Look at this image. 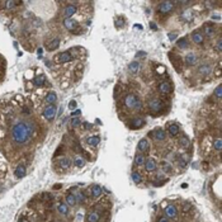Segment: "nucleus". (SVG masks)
Masks as SVG:
<instances>
[{"instance_id": "obj_4", "label": "nucleus", "mask_w": 222, "mask_h": 222, "mask_svg": "<svg viewBox=\"0 0 222 222\" xmlns=\"http://www.w3.org/2000/svg\"><path fill=\"white\" fill-rule=\"evenodd\" d=\"M56 113H57V108L55 104H50L45 108L43 111V117L47 119V121H52L55 117H56Z\"/></svg>"}, {"instance_id": "obj_12", "label": "nucleus", "mask_w": 222, "mask_h": 222, "mask_svg": "<svg viewBox=\"0 0 222 222\" xmlns=\"http://www.w3.org/2000/svg\"><path fill=\"white\" fill-rule=\"evenodd\" d=\"M212 70H213V67L211 66L209 63H203V65H200V66L198 67V72H199L202 76H207V75H209V74L212 72Z\"/></svg>"}, {"instance_id": "obj_2", "label": "nucleus", "mask_w": 222, "mask_h": 222, "mask_svg": "<svg viewBox=\"0 0 222 222\" xmlns=\"http://www.w3.org/2000/svg\"><path fill=\"white\" fill-rule=\"evenodd\" d=\"M124 105L128 109H136V111H140L142 108V103H141L140 98H137L135 94H127L126 95Z\"/></svg>"}, {"instance_id": "obj_32", "label": "nucleus", "mask_w": 222, "mask_h": 222, "mask_svg": "<svg viewBox=\"0 0 222 222\" xmlns=\"http://www.w3.org/2000/svg\"><path fill=\"white\" fill-rule=\"evenodd\" d=\"M176 45H178V47H179V48H183V50H185V48H188V47H189L188 39H187L185 37H184V38H180V39H178Z\"/></svg>"}, {"instance_id": "obj_55", "label": "nucleus", "mask_w": 222, "mask_h": 222, "mask_svg": "<svg viewBox=\"0 0 222 222\" xmlns=\"http://www.w3.org/2000/svg\"><path fill=\"white\" fill-rule=\"evenodd\" d=\"M19 222H28V221H27V220H24V218H20V220H19Z\"/></svg>"}, {"instance_id": "obj_46", "label": "nucleus", "mask_w": 222, "mask_h": 222, "mask_svg": "<svg viewBox=\"0 0 222 222\" xmlns=\"http://www.w3.org/2000/svg\"><path fill=\"white\" fill-rule=\"evenodd\" d=\"M192 208V204H189V203H187V204H184V207L182 208L183 209V212H188V211Z\"/></svg>"}, {"instance_id": "obj_40", "label": "nucleus", "mask_w": 222, "mask_h": 222, "mask_svg": "<svg viewBox=\"0 0 222 222\" xmlns=\"http://www.w3.org/2000/svg\"><path fill=\"white\" fill-rule=\"evenodd\" d=\"M80 124H81V121H80L79 118H74V119H71V122H70V126L72 127V128H75V127L80 126Z\"/></svg>"}, {"instance_id": "obj_31", "label": "nucleus", "mask_w": 222, "mask_h": 222, "mask_svg": "<svg viewBox=\"0 0 222 222\" xmlns=\"http://www.w3.org/2000/svg\"><path fill=\"white\" fill-rule=\"evenodd\" d=\"M145 161H146V159H145V156L142 154H136L135 155V164L136 165H143Z\"/></svg>"}, {"instance_id": "obj_36", "label": "nucleus", "mask_w": 222, "mask_h": 222, "mask_svg": "<svg viewBox=\"0 0 222 222\" xmlns=\"http://www.w3.org/2000/svg\"><path fill=\"white\" fill-rule=\"evenodd\" d=\"M74 163H75V165L78 168H83L84 165H85V159L81 157V156H76L75 160H74Z\"/></svg>"}, {"instance_id": "obj_15", "label": "nucleus", "mask_w": 222, "mask_h": 222, "mask_svg": "<svg viewBox=\"0 0 222 222\" xmlns=\"http://www.w3.org/2000/svg\"><path fill=\"white\" fill-rule=\"evenodd\" d=\"M168 133L170 135V136H178L179 132H180V128H179V126L176 123H170V124H168V128H166Z\"/></svg>"}, {"instance_id": "obj_9", "label": "nucleus", "mask_w": 222, "mask_h": 222, "mask_svg": "<svg viewBox=\"0 0 222 222\" xmlns=\"http://www.w3.org/2000/svg\"><path fill=\"white\" fill-rule=\"evenodd\" d=\"M145 119L143 118H141V117H136V118H132L131 119V122L128 123V127L130 128H132V130H139V128H141V127H143L145 126Z\"/></svg>"}, {"instance_id": "obj_42", "label": "nucleus", "mask_w": 222, "mask_h": 222, "mask_svg": "<svg viewBox=\"0 0 222 222\" xmlns=\"http://www.w3.org/2000/svg\"><path fill=\"white\" fill-rule=\"evenodd\" d=\"M179 141H180V145H182L183 147H187V146H189V143H190L187 137H182V139L179 140Z\"/></svg>"}, {"instance_id": "obj_45", "label": "nucleus", "mask_w": 222, "mask_h": 222, "mask_svg": "<svg viewBox=\"0 0 222 222\" xmlns=\"http://www.w3.org/2000/svg\"><path fill=\"white\" fill-rule=\"evenodd\" d=\"M168 37L170 38V41H175V39L178 38V34H176V33H169Z\"/></svg>"}, {"instance_id": "obj_27", "label": "nucleus", "mask_w": 222, "mask_h": 222, "mask_svg": "<svg viewBox=\"0 0 222 222\" xmlns=\"http://www.w3.org/2000/svg\"><path fill=\"white\" fill-rule=\"evenodd\" d=\"M131 179H132V182H133L135 184H140V183L142 182L141 174H140L139 172H136V170H133V172L131 173Z\"/></svg>"}, {"instance_id": "obj_44", "label": "nucleus", "mask_w": 222, "mask_h": 222, "mask_svg": "<svg viewBox=\"0 0 222 222\" xmlns=\"http://www.w3.org/2000/svg\"><path fill=\"white\" fill-rule=\"evenodd\" d=\"M76 105H78V103H76L75 100H71V102L69 103V108H70V109H74V111H75V109H76Z\"/></svg>"}, {"instance_id": "obj_7", "label": "nucleus", "mask_w": 222, "mask_h": 222, "mask_svg": "<svg viewBox=\"0 0 222 222\" xmlns=\"http://www.w3.org/2000/svg\"><path fill=\"white\" fill-rule=\"evenodd\" d=\"M55 60H56L57 62H61V63H66V62L72 61V60H74V56L71 55V52L65 51V52H61V54H59V55L55 57Z\"/></svg>"}, {"instance_id": "obj_16", "label": "nucleus", "mask_w": 222, "mask_h": 222, "mask_svg": "<svg viewBox=\"0 0 222 222\" xmlns=\"http://www.w3.org/2000/svg\"><path fill=\"white\" fill-rule=\"evenodd\" d=\"M184 61H185V63L188 66H193V65H196V63L198 62V57H197L196 54H192V52H190V54H188L185 56Z\"/></svg>"}, {"instance_id": "obj_11", "label": "nucleus", "mask_w": 222, "mask_h": 222, "mask_svg": "<svg viewBox=\"0 0 222 222\" xmlns=\"http://www.w3.org/2000/svg\"><path fill=\"white\" fill-rule=\"evenodd\" d=\"M157 89H159V91L163 93V94H169V93H172V90H173V85L169 81H163V83L159 84Z\"/></svg>"}, {"instance_id": "obj_35", "label": "nucleus", "mask_w": 222, "mask_h": 222, "mask_svg": "<svg viewBox=\"0 0 222 222\" xmlns=\"http://www.w3.org/2000/svg\"><path fill=\"white\" fill-rule=\"evenodd\" d=\"M33 83H34V85H37V87H43L45 83H46V79H45L43 75H41V76H37V78L33 80Z\"/></svg>"}, {"instance_id": "obj_50", "label": "nucleus", "mask_w": 222, "mask_h": 222, "mask_svg": "<svg viewBox=\"0 0 222 222\" xmlns=\"http://www.w3.org/2000/svg\"><path fill=\"white\" fill-rule=\"evenodd\" d=\"M212 19H215V20H217V22H220L221 17H220V15H212Z\"/></svg>"}, {"instance_id": "obj_26", "label": "nucleus", "mask_w": 222, "mask_h": 222, "mask_svg": "<svg viewBox=\"0 0 222 222\" xmlns=\"http://www.w3.org/2000/svg\"><path fill=\"white\" fill-rule=\"evenodd\" d=\"M26 173H27L26 166H24V165H18L14 174H15V176H17L18 179H20V178H23V176L26 175Z\"/></svg>"}, {"instance_id": "obj_22", "label": "nucleus", "mask_w": 222, "mask_h": 222, "mask_svg": "<svg viewBox=\"0 0 222 222\" xmlns=\"http://www.w3.org/2000/svg\"><path fill=\"white\" fill-rule=\"evenodd\" d=\"M149 147H150V145H149L147 139H141L139 141V145H137V150L139 151H147L149 150Z\"/></svg>"}, {"instance_id": "obj_39", "label": "nucleus", "mask_w": 222, "mask_h": 222, "mask_svg": "<svg viewBox=\"0 0 222 222\" xmlns=\"http://www.w3.org/2000/svg\"><path fill=\"white\" fill-rule=\"evenodd\" d=\"M161 166H163V169L166 172V173H170L172 170H173V168H172V165L169 164V163H166V161H161Z\"/></svg>"}, {"instance_id": "obj_3", "label": "nucleus", "mask_w": 222, "mask_h": 222, "mask_svg": "<svg viewBox=\"0 0 222 222\" xmlns=\"http://www.w3.org/2000/svg\"><path fill=\"white\" fill-rule=\"evenodd\" d=\"M147 104H149V109L151 111V113H159L163 109V102L159 98H151Z\"/></svg>"}, {"instance_id": "obj_43", "label": "nucleus", "mask_w": 222, "mask_h": 222, "mask_svg": "<svg viewBox=\"0 0 222 222\" xmlns=\"http://www.w3.org/2000/svg\"><path fill=\"white\" fill-rule=\"evenodd\" d=\"M216 48H217V52H221V51H222V41H221V38H218V39H217Z\"/></svg>"}, {"instance_id": "obj_54", "label": "nucleus", "mask_w": 222, "mask_h": 222, "mask_svg": "<svg viewBox=\"0 0 222 222\" xmlns=\"http://www.w3.org/2000/svg\"><path fill=\"white\" fill-rule=\"evenodd\" d=\"M135 27H136V28H140V29H143V27L140 26V24H135Z\"/></svg>"}, {"instance_id": "obj_5", "label": "nucleus", "mask_w": 222, "mask_h": 222, "mask_svg": "<svg viewBox=\"0 0 222 222\" xmlns=\"http://www.w3.org/2000/svg\"><path fill=\"white\" fill-rule=\"evenodd\" d=\"M174 5H175V3H173V2H163L159 4L157 12L160 14H168L174 9Z\"/></svg>"}, {"instance_id": "obj_14", "label": "nucleus", "mask_w": 222, "mask_h": 222, "mask_svg": "<svg viewBox=\"0 0 222 222\" xmlns=\"http://www.w3.org/2000/svg\"><path fill=\"white\" fill-rule=\"evenodd\" d=\"M57 165L61 169H63V170H67V169L71 166V160L69 157H60L57 160Z\"/></svg>"}, {"instance_id": "obj_34", "label": "nucleus", "mask_w": 222, "mask_h": 222, "mask_svg": "<svg viewBox=\"0 0 222 222\" xmlns=\"http://www.w3.org/2000/svg\"><path fill=\"white\" fill-rule=\"evenodd\" d=\"M75 196V198H76V202L78 203H83V202H85L87 200V197H85V194H84L81 190H78L76 192V194H74Z\"/></svg>"}, {"instance_id": "obj_20", "label": "nucleus", "mask_w": 222, "mask_h": 222, "mask_svg": "<svg viewBox=\"0 0 222 222\" xmlns=\"http://www.w3.org/2000/svg\"><path fill=\"white\" fill-rule=\"evenodd\" d=\"M99 220H100V215L97 211H90L87 215V222H99Z\"/></svg>"}, {"instance_id": "obj_29", "label": "nucleus", "mask_w": 222, "mask_h": 222, "mask_svg": "<svg viewBox=\"0 0 222 222\" xmlns=\"http://www.w3.org/2000/svg\"><path fill=\"white\" fill-rule=\"evenodd\" d=\"M128 70H130L132 74L139 72V70H140V62H139V61H132L130 65H128Z\"/></svg>"}, {"instance_id": "obj_6", "label": "nucleus", "mask_w": 222, "mask_h": 222, "mask_svg": "<svg viewBox=\"0 0 222 222\" xmlns=\"http://www.w3.org/2000/svg\"><path fill=\"white\" fill-rule=\"evenodd\" d=\"M149 137H152V139L155 141H159V142H161L166 139V131L163 130V128H156L154 132H150L149 133Z\"/></svg>"}, {"instance_id": "obj_37", "label": "nucleus", "mask_w": 222, "mask_h": 222, "mask_svg": "<svg viewBox=\"0 0 222 222\" xmlns=\"http://www.w3.org/2000/svg\"><path fill=\"white\" fill-rule=\"evenodd\" d=\"M213 149L216 150V151H221V149H222V141H221V139H216L215 141H213Z\"/></svg>"}, {"instance_id": "obj_52", "label": "nucleus", "mask_w": 222, "mask_h": 222, "mask_svg": "<svg viewBox=\"0 0 222 222\" xmlns=\"http://www.w3.org/2000/svg\"><path fill=\"white\" fill-rule=\"evenodd\" d=\"M136 56H137V57H139V56H146V52H137Z\"/></svg>"}, {"instance_id": "obj_53", "label": "nucleus", "mask_w": 222, "mask_h": 222, "mask_svg": "<svg viewBox=\"0 0 222 222\" xmlns=\"http://www.w3.org/2000/svg\"><path fill=\"white\" fill-rule=\"evenodd\" d=\"M37 54H38V55H42V54H43V48H38V50H37Z\"/></svg>"}, {"instance_id": "obj_28", "label": "nucleus", "mask_w": 222, "mask_h": 222, "mask_svg": "<svg viewBox=\"0 0 222 222\" xmlns=\"http://www.w3.org/2000/svg\"><path fill=\"white\" fill-rule=\"evenodd\" d=\"M65 200H66V204H67V206H71V207H74V206H76V204H78L75 196H74V194H71V193H69V194L66 196Z\"/></svg>"}, {"instance_id": "obj_18", "label": "nucleus", "mask_w": 222, "mask_h": 222, "mask_svg": "<svg viewBox=\"0 0 222 222\" xmlns=\"http://www.w3.org/2000/svg\"><path fill=\"white\" fill-rule=\"evenodd\" d=\"M165 215H166V217H169V218H175V217L178 216V211H176L175 206H173V204L168 206V207L165 208Z\"/></svg>"}, {"instance_id": "obj_47", "label": "nucleus", "mask_w": 222, "mask_h": 222, "mask_svg": "<svg viewBox=\"0 0 222 222\" xmlns=\"http://www.w3.org/2000/svg\"><path fill=\"white\" fill-rule=\"evenodd\" d=\"M79 114H81V111H79V109H75L72 113H71V117H76V115H79Z\"/></svg>"}, {"instance_id": "obj_19", "label": "nucleus", "mask_w": 222, "mask_h": 222, "mask_svg": "<svg viewBox=\"0 0 222 222\" xmlns=\"http://www.w3.org/2000/svg\"><path fill=\"white\" fill-rule=\"evenodd\" d=\"M76 12H78V8L74 5V4H70V5H67V6L65 8V10H63V14H65L66 18H71Z\"/></svg>"}, {"instance_id": "obj_30", "label": "nucleus", "mask_w": 222, "mask_h": 222, "mask_svg": "<svg viewBox=\"0 0 222 222\" xmlns=\"http://www.w3.org/2000/svg\"><path fill=\"white\" fill-rule=\"evenodd\" d=\"M100 142V137L99 136H90L88 137V143L90 146H98Z\"/></svg>"}, {"instance_id": "obj_33", "label": "nucleus", "mask_w": 222, "mask_h": 222, "mask_svg": "<svg viewBox=\"0 0 222 222\" xmlns=\"http://www.w3.org/2000/svg\"><path fill=\"white\" fill-rule=\"evenodd\" d=\"M83 72H84V65L79 63V65L75 67V71H74V74H75V78H76V79H80V78L83 76Z\"/></svg>"}, {"instance_id": "obj_41", "label": "nucleus", "mask_w": 222, "mask_h": 222, "mask_svg": "<svg viewBox=\"0 0 222 222\" xmlns=\"http://www.w3.org/2000/svg\"><path fill=\"white\" fill-rule=\"evenodd\" d=\"M215 95L218 98V99H221L222 98V90H221V85H218L216 89H215Z\"/></svg>"}, {"instance_id": "obj_10", "label": "nucleus", "mask_w": 222, "mask_h": 222, "mask_svg": "<svg viewBox=\"0 0 222 222\" xmlns=\"http://www.w3.org/2000/svg\"><path fill=\"white\" fill-rule=\"evenodd\" d=\"M190 38H192V41L194 42L196 45H202V43H203V41H204V36L202 34V32H199V30L192 32V34H190Z\"/></svg>"}, {"instance_id": "obj_56", "label": "nucleus", "mask_w": 222, "mask_h": 222, "mask_svg": "<svg viewBox=\"0 0 222 222\" xmlns=\"http://www.w3.org/2000/svg\"><path fill=\"white\" fill-rule=\"evenodd\" d=\"M59 188H61V185H60V184H56V185H55V189H59Z\"/></svg>"}, {"instance_id": "obj_24", "label": "nucleus", "mask_w": 222, "mask_h": 222, "mask_svg": "<svg viewBox=\"0 0 222 222\" xmlns=\"http://www.w3.org/2000/svg\"><path fill=\"white\" fill-rule=\"evenodd\" d=\"M57 211H59V213L62 215V216H67L69 215V206L66 203H63V202H60L57 204Z\"/></svg>"}, {"instance_id": "obj_23", "label": "nucleus", "mask_w": 222, "mask_h": 222, "mask_svg": "<svg viewBox=\"0 0 222 222\" xmlns=\"http://www.w3.org/2000/svg\"><path fill=\"white\" fill-rule=\"evenodd\" d=\"M47 50L48 51H54L56 48H59L60 46V38H54V39H51L50 42H47Z\"/></svg>"}, {"instance_id": "obj_48", "label": "nucleus", "mask_w": 222, "mask_h": 222, "mask_svg": "<svg viewBox=\"0 0 222 222\" xmlns=\"http://www.w3.org/2000/svg\"><path fill=\"white\" fill-rule=\"evenodd\" d=\"M91 123H83V128L84 130H89V128H91Z\"/></svg>"}, {"instance_id": "obj_38", "label": "nucleus", "mask_w": 222, "mask_h": 222, "mask_svg": "<svg viewBox=\"0 0 222 222\" xmlns=\"http://www.w3.org/2000/svg\"><path fill=\"white\" fill-rule=\"evenodd\" d=\"M18 4H20V3L13 2V0H9V2H5V8H6V9H14Z\"/></svg>"}, {"instance_id": "obj_49", "label": "nucleus", "mask_w": 222, "mask_h": 222, "mask_svg": "<svg viewBox=\"0 0 222 222\" xmlns=\"http://www.w3.org/2000/svg\"><path fill=\"white\" fill-rule=\"evenodd\" d=\"M157 222H169V220H168L166 217H160Z\"/></svg>"}, {"instance_id": "obj_17", "label": "nucleus", "mask_w": 222, "mask_h": 222, "mask_svg": "<svg viewBox=\"0 0 222 222\" xmlns=\"http://www.w3.org/2000/svg\"><path fill=\"white\" fill-rule=\"evenodd\" d=\"M202 34H203V36H207V37H209V38H212V37L216 34V29H215L213 26L206 24V26L203 27V33H202Z\"/></svg>"}, {"instance_id": "obj_25", "label": "nucleus", "mask_w": 222, "mask_h": 222, "mask_svg": "<svg viewBox=\"0 0 222 222\" xmlns=\"http://www.w3.org/2000/svg\"><path fill=\"white\" fill-rule=\"evenodd\" d=\"M45 100L48 103V105H50V104H55V103L57 102V95H56V93H55V91L48 93V94L46 95Z\"/></svg>"}, {"instance_id": "obj_13", "label": "nucleus", "mask_w": 222, "mask_h": 222, "mask_svg": "<svg viewBox=\"0 0 222 222\" xmlns=\"http://www.w3.org/2000/svg\"><path fill=\"white\" fill-rule=\"evenodd\" d=\"M156 168H157V164H156V161L154 160V159H147V160L145 161V169H146L147 173L155 172Z\"/></svg>"}, {"instance_id": "obj_8", "label": "nucleus", "mask_w": 222, "mask_h": 222, "mask_svg": "<svg viewBox=\"0 0 222 222\" xmlns=\"http://www.w3.org/2000/svg\"><path fill=\"white\" fill-rule=\"evenodd\" d=\"M63 26H65V28L70 32H75V29L79 28V23H78V20L76 19H72V18H66L65 20H63Z\"/></svg>"}, {"instance_id": "obj_21", "label": "nucleus", "mask_w": 222, "mask_h": 222, "mask_svg": "<svg viewBox=\"0 0 222 222\" xmlns=\"http://www.w3.org/2000/svg\"><path fill=\"white\" fill-rule=\"evenodd\" d=\"M102 190H103V188H102L100 185H98V184H93V185H91V188H90L91 197L98 198V197L102 194Z\"/></svg>"}, {"instance_id": "obj_51", "label": "nucleus", "mask_w": 222, "mask_h": 222, "mask_svg": "<svg viewBox=\"0 0 222 222\" xmlns=\"http://www.w3.org/2000/svg\"><path fill=\"white\" fill-rule=\"evenodd\" d=\"M150 27H151V28H152L154 30H156V29H157V27H156V24H155V23H152V22L150 23Z\"/></svg>"}, {"instance_id": "obj_1", "label": "nucleus", "mask_w": 222, "mask_h": 222, "mask_svg": "<svg viewBox=\"0 0 222 222\" xmlns=\"http://www.w3.org/2000/svg\"><path fill=\"white\" fill-rule=\"evenodd\" d=\"M33 131H34V127L32 123L26 122V121H18L12 127V136H13L14 142L17 145H26L29 141Z\"/></svg>"}]
</instances>
